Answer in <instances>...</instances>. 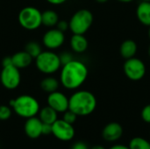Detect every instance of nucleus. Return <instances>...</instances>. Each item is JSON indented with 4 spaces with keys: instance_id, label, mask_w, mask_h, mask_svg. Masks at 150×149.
<instances>
[{
    "instance_id": "9b49d317",
    "label": "nucleus",
    "mask_w": 150,
    "mask_h": 149,
    "mask_svg": "<svg viewBox=\"0 0 150 149\" xmlns=\"http://www.w3.org/2000/svg\"><path fill=\"white\" fill-rule=\"evenodd\" d=\"M47 105L56 111L58 113H63L67 110H69V98L62 92L58 90L48 94Z\"/></svg>"
},
{
    "instance_id": "4c0bfd02",
    "label": "nucleus",
    "mask_w": 150,
    "mask_h": 149,
    "mask_svg": "<svg viewBox=\"0 0 150 149\" xmlns=\"http://www.w3.org/2000/svg\"><path fill=\"white\" fill-rule=\"evenodd\" d=\"M142 1H145V2H150V0H142Z\"/></svg>"
},
{
    "instance_id": "aec40b11",
    "label": "nucleus",
    "mask_w": 150,
    "mask_h": 149,
    "mask_svg": "<svg viewBox=\"0 0 150 149\" xmlns=\"http://www.w3.org/2000/svg\"><path fill=\"white\" fill-rule=\"evenodd\" d=\"M42 25L47 27H54L57 25L59 21L58 13L53 10H47L41 14Z\"/></svg>"
},
{
    "instance_id": "c756f323",
    "label": "nucleus",
    "mask_w": 150,
    "mask_h": 149,
    "mask_svg": "<svg viewBox=\"0 0 150 149\" xmlns=\"http://www.w3.org/2000/svg\"><path fill=\"white\" fill-rule=\"evenodd\" d=\"M2 65L3 67H5V66H9V65H13L12 64V59H11V56H6L3 59L2 61Z\"/></svg>"
},
{
    "instance_id": "cd10ccee",
    "label": "nucleus",
    "mask_w": 150,
    "mask_h": 149,
    "mask_svg": "<svg viewBox=\"0 0 150 149\" xmlns=\"http://www.w3.org/2000/svg\"><path fill=\"white\" fill-rule=\"evenodd\" d=\"M52 133V125L42 123V134L47 135Z\"/></svg>"
},
{
    "instance_id": "f3484780",
    "label": "nucleus",
    "mask_w": 150,
    "mask_h": 149,
    "mask_svg": "<svg viewBox=\"0 0 150 149\" xmlns=\"http://www.w3.org/2000/svg\"><path fill=\"white\" fill-rule=\"evenodd\" d=\"M88 40L83 34H73L70 39V47L76 53L82 54L88 48Z\"/></svg>"
},
{
    "instance_id": "bb28decb",
    "label": "nucleus",
    "mask_w": 150,
    "mask_h": 149,
    "mask_svg": "<svg viewBox=\"0 0 150 149\" xmlns=\"http://www.w3.org/2000/svg\"><path fill=\"white\" fill-rule=\"evenodd\" d=\"M56 28L62 32H66L68 29H69V22L66 20H59L57 25H55Z\"/></svg>"
},
{
    "instance_id": "0eeeda50",
    "label": "nucleus",
    "mask_w": 150,
    "mask_h": 149,
    "mask_svg": "<svg viewBox=\"0 0 150 149\" xmlns=\"http://www.w3.org/2000/svg\"><path fill=\"white\" fill-rule=\"evenodd\" d=\"M126 76L131 81H140L146 75V65L139 58L133 57L126 60L123 65Z\"/></svg>"
},
{
    "instance_id": "5701e85b",
    "label": "nucleus",
    "mask_w": 150,
    "mask_h": 149,
    "mask_svg": "<svg viewBox=\"0 0 150 149\" xmlns=\"http://www.w3.org/2000/svg\"><path fill=\"white\" fill-rule=\"evenodd\" d=\"M77 115L76 113H74L72 111L70 110H67L66 112H63V118L62 119L64 121H66L67 123H69L71 125H73L76 121V119H77Z\"/></svg>"
},
{
    "instance_id": "dca6fc26",
    "label": "nucleus",
    "mask_w": 150,
    "mask_h": 149,
    "mask_svg": "<svg viewBox=\"0 0 150 149\" xmlns=\"http://www.w3.org/2000/svg\"><path fill=\"white\" fill-rule=\"evenodd\" d=\"M137 50H138V46L136 42L133 40H124L120 47V55L126 60L134 57L137 53Z\"/></svg>"
},
{
    "instance_id": "f8f14e48",
    "label": "nucleus",
    "mask_w": 150,
    "mask_h": 149,
    "mask_svg": "<svg viewBox=\"0 0 150 149\" xmlns=\"http://www.w3.org/2000/svg\"><path fill=\"white\" fill-rule=\"evenodd\" d=\"M123 133V127L120 123L111 122L104 127L102 136L104 140L108 142H115L122 137Z\"/></svg>"
},
{
    "instance_id": "473e14b6",
    "label": "nucleus",
    "mask_w": 150,
    "mask_h": 149,
    "mask_svg": "<svg viewBox=\"0 0 150 149\" xmlns=\"http://www.w3.org/2000/svg\"><path fill=\"white\" fill-rule=\"evenodd\" d=\"M90 149H106L105 148H104V147H102V146H100V145H96V146H93Z\"/></svg>"
},
{
    "instance_id": "7c9ffc66",
    "label": "nucleus",
    "mask_w": 150,
    "mask_h": 149,
    "mask_svg": "<svg viewBox=\"0 0 150 149\" xmlns=\"http://www.w3.org/2000/svg\"><path fill=\"white\" fill-rule=\"evenodd\" d=\"M46 1L53 5H60V4H64L67 0H46Z\"/></svg>"
},
{
    "instance_id": "c85d7f7f",
    "label": "nucleus",
    "mask_w": 150,
    "mask_h": 149,
    "mask_svg": "<svg viewBox=\"0 0 150 149\" xmlns=\"http://www.w3.org/2000/svg\"><path fill=\"white\" fill-rule=\"evenodd\" d=\"M71 149H90L88 145L83 141H78V142H76L73 146Z\"/></svg>"
},
{
    "instance_id": "393cba45",
    "label": "nucleus",
    "mask_w": 150,
    "mask_h": 149,
    "mask_svg": "<svg viewBox=\"0 0 150 149\" xmlns=\"http://www.w3.org/2000/svg\"><path fill=\"white\" fill-rule=\"evenodd\" d=\"M141 117L144 122L150 124V104L143 107L141 112Z\"/></svg>"
},
{
    "instance_id": "412c9836",
    "label": "nucleus",
    "mask_w": 150,
    "mask_h": 149,
    "mask_svg": "<svg viewBox=\"0 0 150 149\" xmlns=\"http://www.w3.org/2000/svg\"><path fill=\"white\" fill-rule=\"evenodd\" d=\"M25 51L27 52L33 57V59H35L42 52V49H41V46L40 45L39 42H37L35 40H32L25 44Z\"/></svg>"
},
{
    "instance_id": "4468645a",
    "label": "nucleus",
    "mask_w": 150,
    "mask_h": 149,
    "mask_svg": "<svg viewBox=\"0 0 150 149\" xmlns=\"http://www.w3.org/2000/svg\"><path fill=\"white\" fill-rule=\"evenodd\" d=\"M11 59H12V64L18 69L25 68L29 67L33 60V57L25 50L15 53L13 55H11Z\"/></svg>"
},
{
    "instance_id": "72a5a7b5",
    "label": "nucleus",
    "mask_w": 150,
    "mask_h": 149,
    "mask_svg": "<svg viewBox=\"0 0 150 149\" xmlns=\"http://www.w3.org/2000/svg\"><path fill=\"white\" fill-rule=\"evenodd\" d=\"M117 1H119V2H120V3H131V2H134V0H117Z\"/></svg>"
},
{
    "instance_id": "9d476101",
    "label": "nucleus",
    "mask_w": 150,
    "mask_h": 149,
    "mask_svg": "<svg viewBox=\"0 0 150 149\" xmlns=\"http://www.w3.org/2000/svg\"><path fill=\"white\" fill-rule=\"evenodd\" d=\"M65 41L64 32L57 28L49 29L47 31L42 38L43 45L48 49H57L61 47Z\"/></svg>"
},
{
    "instance_id": "a878e982",
    "label": "nucleus",
    "mask_w": 150,
    "mask_h": 149,
    "mask_svg": "<svg viewBox=\"0 0 150 149\" xmlns=\"http://www.w3.org/2000/svg\"><path fill=\"white\" fill-rule=\"evenodd\" d=\"M59 57H60V61H61L62 66L67 64L68 62H69V61H71L73 60L72 55L69 53H67V52H64V53L61 54L59 55Z\"/></svg>"
},
{
    "instance_id": "2f4dec72",
    "label": "nucleus",
    "mask_w": 150,
    "mask_h": 149,
    "mask_svg": "<svg viewBox=\"0 0 150 149\" xmlns=\"http://www.w3.org/2000/svg\"><path fill=\"white\" fill-rule=\"evenodd\" d=\"M109 149H130L128 146H125V145H121V144H117L114 145L112 147H111Z\"/></svg>"
},
{
    "instance_id": "ddd939ff",
    "label": "nucleus",
    "mask_w": 150,
    "mask_h": 149,
    "mask_svg": "<svg viewBox=\"0 0 150 149\" xmlns=\"http://www.w3.org/2000/svg\"><path fill=\"white\" fill-rule=\"evenodd\" d=\"M24 130L26 136H28L30 139H38L42 134V122L35 116L26 119Z\"/></svg>"
},
{
    "instance_id": "f704fd0d",
    "label": "nucleus",
    "mask_w": 150,
    "mask_h": 149,
    "mask_svg": "<svg viewBox=\"0 0 150 149\" xmlns=\"http://www.w3.org/2000/svg\"><path fill=\"white\" fill-rule=\"evenodd\" d=\"M98 3H100V4H104V3H106L107 1H109V0H96Z\"/></svg>"
},
{
    "instance_id": "f03ea898",
    "label": "nucleus",
    "mask_w": 150,
    "mask_h": 149,
    "mask_svg": "<svg viewBox=\"0 0 150 149\" xmlns=\"http://www.w3.org/2000/svg\"><path fill=\"white\" fill-rule=\"evenodd\" d=\"M97 107V98L93 93L88 90L76 91L69 98V110L77 116H88Z\"/></svg>"
},
{
    "instance_id": "f257e3e1",
    "label": "nucleus",
    "mask_w": 150,
    "mask_h": 149,
    "mask_svg": "<svg viewBox=\"0 0 150 149\" xmlns=\"http://www.w3.org/2000/svg\"><path fill=\"white\" fill-rule=\"evenodd\" d=\"M88 77L87 66L76 60L62 65L60 73V83L67 90H76L81 87Z\"/></svg>"
},
{
    "instance_id": "20e7f679",
    "label": "nucleus",
    "mask_w": 150,
    "mask_h": 149,
    "mask_svg": "<svg viewBox=\"0 0 150 149\" xmlns=\"http://www.w3.org/2000/svg\"><path fill=\"white\" fill-rule=\"evenodd\" d=\"M35 65L38 70L45 75H52L62 67L60 57L53 51H42L35 58Z\"/></svg>"
},
{
    "instance_id": "6ab92c4d",
    "label": "nucleus",
    "mask_w": 150,
    "mask_h": 149,
    "mask_svg": "<svg viewBox=\"0 0 150 149\" xmlns=\"http://www.w3.org/2000/svg\"><path fill=\"white\" fill-rule=\"evenodd\" d=\"M40 86L43 91L50 94L52 92L58 90L59 86H60V81H58L55 77L47 76L40 81Z\"/></svg>"
},
{
    "instance_id": "6e6552de",
    "label": "nucleus",
    "mask_w": 150,
    "mask_h": 149,
    "mask_svg": "<svg viewBox=\"0 0 150 149\" xmlns=\"http://www.w3.org/2000/svg\"><path fill=\"white\" fill-rule=\"evenodd\" d=\"M0 82L7 90L17 89L21 82V74L19 69L14 65L3 67L0 73Z\"/></svg>"
},
{
    "instance_id": "a211bd4d",
    "label": "nucleus",
    "mask_w": 150,
    "mask_h": 149,
    "mask_svg": "<svg viewBox=\"0 0 150 149\" xmlns=\"http://www.w3.org/2000/svg\"><path fill=\"white\" fill-rule=\"evenodd\" d=\"M39 119L41 120L42 123L52 125L58 119V112L50 106L47 105L42 109H40Z\"/></svg>"
},
{
    "instance_id": "7ed1b4c3",
    "label": "nucleus",
    "mask_w": 150,
    "mask_h": 149,
    "mask_svg": "<svg viewBox=\"0 0 150 149\" xmlns=\"http://www.w3.org/2000/svg\"><path fill=\"white\" fill-rule=\"evenodd\" d=\"M10 106L19 117L29 119L36 116L40 112L38 100L30 95H21L10 101Z\"/></svg>"
},
{
    "instance_id": "c9c22d12",
    "label": "nucleus",
    "mask_w": 150,
    "mask_h": 149,
    "mask_svg": "<svg viewBox=\"0 0 150 149\" xmlns=\"http://www.w3.org/2000/svg\"><path fill=\"white\" fill-rule=\"evenodd\" d=\"M148 54H149V56L150 58V45L149 47V49H148Z\"/></svg>"
},
{
    "instance_id": "e433bc0d",
    "label": "nucleus",
    "mask_w": 150,
    "mask_h": 149,
    "mask_svg": "<svg viewBox=\"0 0 150 149\" xmlns=\"http://www.w3.org/2000/svg\"><path fill=\"white\" fill-rule=\"evenodd\" d=\"M149 39H150V26H149Z\"/></svg>"
},
{
    "instance_id": "4be33fe9",
    "label": "nucleus",
    "mask_w": 150,
    "mask_h": 149,
    "mask_svg": "<svg viewBox=\"0 0 150 149\" xmlns=\"http://www.w3.org/2000/svg\"><path fill=\"white\" fill-rule=\"evenodd\" d=\"M130 149H150V142L142 137L133 138L128 145Z\"/></svg>"
},
{
    "instance_id": "2eb2a0df",
    "label": "nucleus",
    "mask_w": 150,
    "mask_h": 149,
    "mask_svg": "<svg viewBox=\"0 0 150 149\" xmlns=\"http://www.w3.org/2000/svg\"><path fill=\"white\" fill-rule=\"evenodd\" d=\"M138 20L144 25L150 26V2L142 1L136 9Z\"/></svg>"
},
{
    "instance_id": "1a4fd4ad",
    "label": "nucleus",
    "mask_w": 150,
    "mask_h": 149,
    "mask_svg": "<svg viewBox=\"0 0 150 149\" xmlns=\"http://www.w3.org/2000/svg\"><path fill=\"white\" fill-rule=\"evenodd\" d=\"M52 134L62 141H69L75 136V128L63 119H57L52 124Z\"/></svg>"
},
{
    "instance_id": "b1692460",
    "label": "nucleus",
    "mask_w": 150,
    "mask_h": 149,
    "mask_svg": "<svg viewBox=\"0 0 150 149\" xmlns=\"http://www.w3.org/2000/svg\"><path fill=\"white\" fill-rule=\"evenodd\" d=\"M11 116V110L7 105H0V120H7Z\"/></svg>"
},
{
    "instance_id": "423d86ee",
    "label": "nucleus",
    "mask_w": 150,
    "mask_h": 149,
    "mask_svg": "<svg viewBox=\"0 0 150 149\" xmlns=\"http://www.w3.org/2000/svg\"><path fill=\"white\" fill-rule=\"evenodd\" d=\"M42 12L36 7L26 6L20 10L18 15V21L19 25L25 30H37L41 25Z\"/></svg>"
},
{
    "instance_id": "39448f33",
    "label": "nucleus",
    "mask_w": 150,
    "mask_h": 149,
    "mask_svg": "<svg viewBox=\"0 0 150 149\" xmlns=\"http://www.w3.org/2000/svg\"><path fill=\"white\" fill-rule=\"evenodd\" d=\"M93 23V14L87 9L76 11L69 21L70 31L73 34H84Z\"/></svg>"
}]
</instances>
